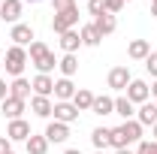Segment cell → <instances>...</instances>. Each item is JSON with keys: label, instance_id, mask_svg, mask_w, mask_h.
I'll list each match as a JSON object with an SVG mask.
<instances>
[{"label": "cell", "instance_id": "43", "mask_svg": "<svg viewBox=\"0 0 157 154\" xmlns=\"http://www.w3.org/2000/svg\"><path fill=\"white\" fill-rule=\"evenodd\" d=\"M6 154H15V151H6Z\"/></svg>", "mask_w": 157, "mask_h": 154}, {"label": "cell", "instance_id": "39", "mask_svg": "<svg viewBox=\"0 0 157 154\" xmlns=\"http://www.w3.org/2000/svg\"><path fill=\"white\" fill-rule=\"evenodd\" d=\"M63 154H82V151H78V148H67Z\"/></svg>", "mask_w": 157, "mask_h": 154}, {"label": "cell", "instance_id": "42", "mask_svg": "<svg viewBox=\"0 0 157 154\" xmlns=\"http://www.w3.org/2000/svg\"><path fill=\"white\" fill-rule=\"evenodd\" d=\"M0 70H3V58H0Z\"/></svg>", "mask_w": 157, "mask_h": 154}, {"label": "cell", "instance_id": "48", "mask_svg": "<svg viewBox=\"0 0 157 154\" xmlns=\"http://www.w3.org/2000/svg\"><path fill=\"white\" fill-rule=\"evenodd\" d=\"M154 103H157V100H154Z\"/></svg>", "mask_w": 157, "mask_h": 154}, {"label": "cell", "instance_id": "46", "mask_svg": "<svg viewBox=\"0 0 157 154\" xmlns=\"http://www.w3.org/2000/svg\"><path fill=\"white\" fill-rule=\"evenodd\" d=\"M0 3H3V0H0Z\"/></svg>", "mask_w": 157, "mask_h": 154}, {"label": "cell", "instance_id": "40", "mask_svg": "<svg viewBox=\"0 0 157 154\" xmlns=\"http://www.w3.org/2000/svg\"><path fill=\"white\" fill-rule=\"evenodd\" d=\"M151 136H154V142H157V124H154V127H151Z\"/></svg>", "mask_w": 157, "mask_h": 154}, {"label": "cell", "instance_id": "20", "mask_svg": "<svg viewBox=\"0 0 157 154\" xmlns=\"http://www.w3.org/2000/svg\"><path fill=\"white\" fill-rule=\"evenodd\" d=\"M91 112H94V115H115V100H112V97H94V106H91Z\"/></svg>", "mask_w": 157, "mask_h": 154}, {"label": "cell", "instance_id": "28", "mask_svg": "<svg viewBox=\"0 0 157 154\" xmlns=\"http://www.w3.org/2000/svg\"><path fill=\"white\" fill-rule=\"evenodd\" d=\"M124 130H127L130 145H133V142H142V124H139V121H133V118H130V121H124Z\"/></svg>", "mask_w": 157, "mask_h": 154}, {"label": "cell", "instance_id": "2", "mask_svg": "<svg viewBox=\"0 0 157 154\" xmlns=\"http://www.w3.org/2000/svg\"><path fill=\"white\" fill-rule=\"evenodd\" d=\"M24 67H27V48L9 45V48H6V58H3V70H6L12 79H18L21 73H24Z\"/></svg>", "mask_w": 157, "mask_h": 154}, {"label": "cell", "instance_id": "12", "mask_svg": "<svg viewBox=\"0 0 157 154\" xmlns=\"http://www.w3.org/2000/svg\"><path fill=\"white\" fill-rule=\"evenodd\" d=\"M30 112L36 118H52V112H55V103H52V97H30Z\"/></svg>", "mask_w": 157, "mask_h": 154}, {"label": "cell", "instance_id": "4", "mask_svg": "<svg viewBox=\"0 0 157 154\" xmlns=\"http://www.w3.org/2000/svg\"><path fill=\"white\" fill-rule=\"evenodd\" d=\"M127 100H130V103H133V106H142V103H148V100H151V85H148V82H145V79H133V82H130V85H127Z\"/></svg>", "mask_w": 157, "mask_h": 154}, {"label": "cell", "instance_id": "15", "mask_svg": "<svg viewBox=\"0 0 157 154\" xmlns=\"http://www.w3.org/2000/svg\"><path fill=\"white\" fill-rule=\"evenodd\" d=\"M73 94H76L73 79H58L55 82V100L58 103H73Z\"/></svg>", "mask_w": 157, "mask_h": 154}, {"label": "cell", "instance_id": "21", "mask_svg": "<svg viewBox=\"0 0 157 154\" xmlns=\"http://www.w3.org/2000/svg\"><path fill=\"white\" fill-rule=\"evenodd\" d=\"M127 55L133 60H145L148 55H151V45H148V39H133L130 45H127Z\"/></svg>", "mask_w": 157, "mask_h": 154}, {"label": "cell", "instance_id": "22", "mask_svg": "<svg viewBox=\"0 0 157 154\" xmlns=\"http://www.w3.org/2000/svg\"><path fill=\"white\" fill-rule=\"evenodd\" d=\"M94 97H97V94H91L88 88H76V94H73V106H76L78 112H85V109L94 106Z\"/></svg>", "mask_w": 157, "mask_h": 154}, {"label": "cell", "instance_id": "10", "mask_svg": "<svg viewBox=\"0 0 157 154\" xmlns=\"http://www.w3.org/2000/svg\"><path fill=\"white\" fill-rule=\"evenodd\" d=\"M55 121H60V124H76L78 121V109L73 106V103H55Z\"/></svg>", "mask_w": 157, "mask_h": 154}, {"label": "cell", "instance_id": "44", "mask_svg": "<svg viewBox=\"0 0 157 154\" xmlns=\"http://www.w3.org/2000/svg\"><path fill=\"white\" fill-rule=\"evenodd\" d=\"M97 154H106V151H97Z\"/></svg>", "mask_w": 157, "mask_h": 154}, {"label": "cell", "instance_id": "29", "mask_svg": "<svg viewBox=\"0 0 157 154\" xmlns=\"http://www.w3.org/2000/svg\"><path fill=\"white\" fill-rule=\"evenodd\" d=\"M88 12L97 18V15H106V0H88Z\"/></svg>", "mask_w": 157, "mask_h": 154}, {"label": "cell", "instance_id": "7", "mask_svg": "<svg viewBox=\"0 0 157 154\" xmlns=\"http://www.w3.org/2000/svg\"><path fill=\"white\" fill-rule=\"evenodd\" d=\"M45 139H48V145H63L67 139H70V124H60V121H48V127H45Z\"/></svg>", "mask_w": 157, "mask_h": 154}, {"label": "cell", "instance_id": "23", "mask_svg": "<svg viewBox=\"0 0 157 154\" xmlns=\"http://www.w3.org/2000/svg\"><path fill=\"white\" fill-rule=\"evenodd\" d=\"M58 70H60L63 79H73L78 73V58H76V55H63V58L58 60Z\"/></svg>", "mask_w": 157, "mask_h": 154}, {"label": "cell", "instance_id": "30", "mask_svg": "<svg viewBox=\"0 0 157 154\" xmlns=\"http://www.w3.org/2000/svg\"><path fill=\"white\" fill-rule=\"evenodd\" d=\"M136 154H157V142L154 139H142L139 148H136Z\"/></svg>", "mask_w": 157, "mask_h": 154}, {"label": "cell", "instance_id": "6", "mask_svg": "<svg viewBox=\"0 0 157 154\" xmlns=\"http://www.w3.org/2000/svg\"><path fill=\"white\" fill-rule=\"evenodd\" d=\"M106 82H109V88H112V91H127V85L133 82V76H130V67H112Z\"/></svg>", "mask_w": 157, "mask_h": 154}, {"label": "cell", "instance_id": "19", "mask_svg": "<svg viewBox=\"0 0 157 154\" xmlns=\"http://www.w3.org/2000/svg\"><path fill=\"white\" fill-rule=\"evenodd\" d=\"M94 27L100 30V37H109V33L118 30V18L109 15V12H106V15H97V18H94Z\"/></svg>", "mask_w": 157, "mask_h": 154}, {"label": "cell", "instance_id": "32", "mask_svg": "<svg viewBox=\"0 0 157 154\" xmlns=\"http://www.w3.org/2000/svg\"><path fill=\"white\" fill-rule=\"evenodd\" d=\"M52 6H55V12H67L76 6V0H52Z\"/></svg>", "mask_w": 157, "mask_h": 154}, {"label": "cell", "instance_id": "41", "mask_svg": "<svg viewBox=\"0 0 157 154\" xmlns=\"http://www.w3.org/2000/svg\"><path fill=\"white\" fill-rule=\"evenodd\" d=\"M21 3H42V0H21Z\"/></svg>", "mask_w": 157, "mask_h": 154}, {"label": "cell", "instance_id": "25", "mask_svg": "<svg viewBox=\"0 0 157 154\" xmlns=\"http://www.w3.org/2000/svg\"><path fill=\"white\" fill-rule=\"evenodd\" d=\"M24 148H27V154H45V151H48V139L30 133V139L24 142Z\"/></svg>", "mask_w": 157, "mask_h": 154}, {"label": "cell", "instance_id": "31", "mask_svg": "<svg viewBox=\"0 0 157 154\" xmlns=\"http://www.w3.org/2000/svg\"><path fill=\"white\" fill-rule=\"evenodd\" d=\"M145 70L151 73V79H157V52H151V55L145 58Z\"/></svg>", "mask_w": 157, "mask_h": 154}, {"label": "cell", "instance_id": "14", "mask_svg": "<svg viewBox=\"0 0 157 154\" xmlns=\"http://www.w3.org/2000/svg\"><path fill=\"white\" fill-rule=\"evenodd\" d=\"M0 112H3V118H9V121H18V118H21V112H24V100L6 97V100L0 103Z\"/></svg>", "mask_w": 157, "mask_h": 154}, {"label": "cell", "instance_id": "17", "mask_svg": "<svg viewBox=\"0 0 157 154\" xmlns=\"http://www.w3.org/2000/svg\"><path fill=\"white\" fill-rule=\"evenodd\" d=\"M30 91H33V88H30V82H27L24 76L12 79V85H9V97H15V100H24V103H27Z\"/></svg>", "mask_w": 157, "mask_h": 154}, {"label": "cell", "instance_id": "37", "mask_svg": "<svg viewBox=\"0 0 157 154\" xmlns=\"http://www.w3.org/2000/svg\"><path fill=\"white\" fill-rule=\"evenodd\" d=\"M115 154H136V151H130V148H118Z\"/></svg>", "mask_w": 157, "mask_h": 154}, {"label": "cell", "instance_id": "38", "mask_svg": "<svg viewBox=\"0 0 157 154\" xmlns=\"http://www.w3.org/2000/svg\"><path fill=\"white\" fill-rule=\"evenodd\" d=\"M151 97L157 100V79H154V85H151Z\"/></svg>", "mask_w": 157, "mask_h": 154}, {"label": "cell", "instance_id": "45", "mask_svg": "<svg viewBox=\"0 0 157 154\" xmlns=\"http://www.w3.org/2000/svg\"><path fill=\"white\" fill-rule=\"evenodd\" d=\"M124 3H130V0H124Z\"/></svg>", "mask_w": 157, "mask_h": 154}, {"label": "cell", "instance_id": "24", "mask_svg": "<svg viewBox=\"0 0 157 154\" xmlns=\"http://www.w3.org/2000/svg\"><path fill=\"white\" fill-rule=\"evenodd\" d=\"M109 145H112L115 151H118V148H130V139H127V130H124V124L109 130Z\"/></svg>", "mask_w": 157, "mask_h": 154}, {"label": "cell", "instance_id": "9", "mask_svg": "<svg viewBox=\"0 0 157 154\" xmlns=\"http://www.w3.org/2000/svg\"><path fill=\"white\" fill-rule=\"evenodd\" d=\"M6 139L9 142H27L30 139V124L18 118V121H9V127H6Z\"/></svg>", "mask_w": 157, "mask_h": 154}, {"label": "cell", "instance_id": "8", "mask_svg": "<svg viewBox=\"0 0 157 154\" xmlns=\"http://www.w3.org/2000/svg\"><path fill=\"white\" fill-rule=\"evenodd\" d=\"M9 39H12V45H21V48H24V45H30L36 37H33V27H30V24L18 21V24H12V30H9Z\"/></svg>", "mask_w": 157, "mask_h": 154}, {"label": "cell", "instance_id": "26", "mask_svg": "<svg viewBox=\"0 0 157 154\" xmlns=\"http://www.w3.org/2000/svg\"><path fill=\"white\" fill-rule=\"evenodd\" d=\"M115 115H121L124 121H130V118L136 115V109H133V103H130L127 97H118L115 100Z\"/></svg>", "mask_w": 157, "mask_h": 154}, {"label": "cell", "instance_id": "27", "mask_svg": "<svg viewBox=\"0 0 157 154\" xmlns=\"http://www.w3.org/2000/svg\"><path fill=\"white\" fill-rule=\"evenodd\" d=\"M91 142H94L97 151H106V148H109V127H97V130L91 133Z\"/></svg>", "mask_w": 157, "mask_h": 154}, {"label": "cell", "instance_id": "33", "mask_svg": "<svg viewBox=\"0 0 157 154\" xmlns=\"http://www.w3.org/2000/svg\"><path fill=\"white\" fill-rule=\"evenodd\" d=\"M121 9H124V0H106V12H109V15H115Z\"/></svg>", "mask_w": 157, "mask_h": 154}, {"label": "cell", "instance_id": "11", "mask_svg": "<svg viewBox=\"0 0 157 154\" xmlns=\"http://www.w3.org/2000/svg\"><path fill=\"white\" fill-rule=\"evenodd\" d=\"M30 88H33V94H36V97H52V94H55V79L36 73V76L30 79Z\"/></svg>", "mask_w": 157, "mask_h": 154}, {"label": "cell", "instance_id": "16", "mask_svg": "<svg viewBox=\"0 0 157 154\" xmlns=\"http://www.w3.org/2000/svg\"><path fill=\"white\" fill-rule=\"evenodd\" d=\"M78 45H82V37H78V30H67V33H60V48H63V55H76Z\"/></svg>", "mask_w": 157, "mask_h": 154}, {"label": "cell", "instance_id": "47", "mask_svg": "<svg viewBox=\"0 0 157 154\" xmlns=\"http://www.w3.org/2000/svg\"><path fill=\"white\" fill-rule=\"evenodd\" d=\"M85 3H88V0H85Z\"/></svg>", "mask_w": 157, "mask_h": 154}, {"label": "cell", "instance_id": "13", "mask_svg": "<svg viewBox=\"0 0 157 154\" xmlns=\"http://www.w3.org/2000/svg\"><path fill=\"white\" fill-rule=\"evenodd\" d=\"M136 121L142 124V127H154V124H157V103H154V100H148V103L139 106Z\"/></svg>", "mask_w": 157, "mask_h": 154}, {"label": "cell", "instance_id": "5", "mask_svg": "<svg viewBox=\"0 0 157 154\" xmlns=\"http://www.w3.org/2000/svg\"><path fill=\"white\" fill-rule=\"evenodd\" d=\"M21 12H24V3L21 0H3L0 3V21H6V24H18Z\"/></svg>", "mask_w": 157, "mask_h": 154}, {"label": "cell", "instance_id": "36", "mask_svg": "<svg viewBox=\"0 0 157 154\" xmlns=\"http://www.w3.org/2000/svg\"><path fill=\"white\" fill-rule=\"evenodd\" d=\"M151 15L157 18V0H151Z\"/></svg>", "mask_w": 157, "mask_h": 154}, {"label": "cell", "instance_id": "18", "mask_svg": "<svg viewBox=\"0 0 157 154\" xmlns=\"http://www.w3.org/2000/svg\"><path fill=\"white\" fill-rule=\"evenodd\" d=\"M78 37H82V45H88V48H97L100 45V30L94 27V21L91 24H82V30H78Z\"/></svg>", "mask_w": 157, "mask_h": 154}, {"label": "cell", "instance_id": "34", "mask_svg": "<svg viewBox=\"0 0 157 154\" xmlns=\"http://www.w3.org/2000/svg\"><path fill=\"white\" fill-rule=\"evenodd\" d=\"M6 151H12V142L6 136H0V154H6Z\"/></svg>", "mask_w": 157, "mask_h": 154}, {"label": "cell", "instance_id": "1", "mask_svg": "<svg viewBox=\"0 0 157 154\" xmlns=\"http://www.w3.org/2000/svg\"><path fill=\"white\" fill-rule=\"evenodd\" d=\"M27 60L36 67V73H42V76H48V73L58 67V58H55V52H52V48H48L42 39H33V42H30Z\"/></svg>", "mask_w": 157, "mask_h": 154}, {"label": "cell", "instance_id": "3", "mask_svg": "<svg viewBox=\"0 0 157 154\" xmlns=\"http://www.w3.org/2000/svg\"><path fill=\"white\" fill-rule=\"evenodd\" d=\"M78 24V6H73V9H67V12H55V18H52V30L55 33H67V30H73Z\"/></svg>", "mask_w": 157, "mask_h": 154}, {"label": "cell", "instance_id": "35", "mask_svg": "<svg viewBox=\"0 0 157 154\" xmlns=\"http://www.w3.org/2000/svg\"><path fill=\"white\" fill-rule=\"evenodd\" d=\"M6 97H9V85H6V82H3V79H0V103H3V100H6Z\"/></svg>", "mask_w": 157, "mask_h": 154}]
</instances>
